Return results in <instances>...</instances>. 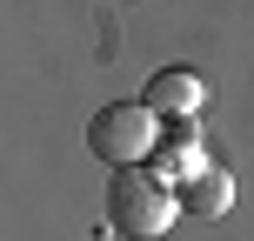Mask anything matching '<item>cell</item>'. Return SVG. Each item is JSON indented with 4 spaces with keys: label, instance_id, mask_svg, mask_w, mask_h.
<instances>
[{
    "label": "cell",
    "instance_id": "cell-1",
    "mask_svg": "<svg viewBox=\"0 0 254 241\" xmlns=\"http://www.w3.org/2000/svg\"><path fill=\"white\" fill-rule=\"evenodd\" d=\"M181 221V188H167L154 167H114L107 181V228L127 241H161Z\"/></svg>",
    "mask_w": 254,
    "mask_h": 241
},
{
    "label": "cell",
    "instance_id": "cell-2",
    "mask_svg": "<svg viewBox=\"0 0 254 241\" xmlns=\"http://www.w3.org/2000/svg\"><path fill=\"white\" fill-rule=\"evenodd\" d=\"M154 148H161V114L147 101H107L87 121V154L107 167H147Z\"/></svg>",
    "mask_w": 254,
    "mask_h": 241
},
{
    "label": "cell",
    "instance_id": "cell-3",
    "mask_svg": "<svg viewBox=\"0 0 254 241\" xmlns=\"http://www.w3.org/2000/svg\"><path fill=\"white\" fill-rule=\"evenodd\" d=\"M140 101H147L161 121H181V114H201L207 107V87H201V74H188V67H161V74L140 87Z\"/></svg>",
    "mask_w": 254,
    "mask_h": 241
},
{
    "label": "cell",
    "instance_id": "cell-4",
    "mask_svg": "<svg viewBox=\"0 0 254 241\" xmlns=\"http://www.w3.org/2000/svg\"><path fill=\"white\" fill-rule=\"evenodd\" d=\"M234 208V174L221 161H207L194 181H181V215H194V221H221Z\"/></svg>",
    "mask_w": 254,
    "mask_h": 241
},
{
    "label": "cell",
    "instance_id": "cell-5",
    "mask_svg": "<svg viewBox=\"0 0 254 241\" xmlns=\"http://www.w3.org/2000/svg\"><path fill=\"white\" fill-rule=\"evenodd\" d=\"M147 167L167 181V188H181V181H194L207 167V154H201V141H174V134H161V148L147 154Z\"/></svg>",
    "mask_w": 254,
    "mask_h": 241
}]
</instances>
